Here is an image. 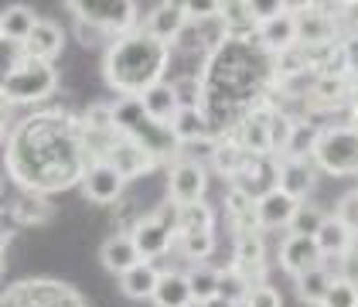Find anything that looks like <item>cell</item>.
Instances as JSON below:
<instances>
[{
	"label": "cell",
	"instance_id": "4fadbf2b",
	"mask_svg": "<svg viewBox=\"0 0 358 307\" xmlns=\"http://www.w3.org/2000/svg\"><path fill=\"white\" fill-rule=\"evenodd\" d=\"M301 208V201H294L290 195H283L280 188L263 192L256 198V225L259 229H283L294 222V212Z\"/></svg>",
	"mask_w": 358,
	"mask_h": 307
},
{
	"label": "cell",
	"instance_id": "ac0fdd59",
	"mask_svg": "<svg viewBox=\"0 0 358 307\" xmlns=\"http://www.w3.org/2000/svg\"><path fill=\"white\" fill-rule=\"evenodd\" d=\"M140 106H143V113H147L154 123H161V127H171L174 116L181 113L178 92H174L171 83H157L154 89H147V92L140 96Z\"/></svg>",
	"mask_w": 358,
	"mask_h": 307
},
{
	"label": "cell",
	"instance_id": "2e32d148",
	"mask_svg": "<svg viewBox=\"0 0 358 307\" xmlns=\"http://www.w3.org/2000/svg\"><path fill=\"white\" fill-rule=\"evenodd\" d=\"M276 188L294 201H301L314 188V161L310 157H280V178Z\"/></svg>",
	"mask_w": 358,
	"mask_h": 307
},
{
	"label": "cell",
	"instance_id": "681fc988",
	"mask_svg": "<svg viewBox=\"0 0 358 307\" xmlns=\"http://www.w3.org/2000/svg\"><path fill=\"white\" fill-rule=\"evenodd\" d=\"M7 79H10V76H7V72H0V99H3V89H7Z\"/></svg>",
	"mask_w": 358,
	"mask_h": 307
},
{
	"label": "cell",
	"instance_id": "ffe728a7",
	"mask_svg": "<svg viewBox=\"0 0 358 307\" xmlns=\"http://www.w3.org/2000/svg\"><path fill=\"white\" fill-rule=\"evenodd\" d=\"M154 307H194L188 273H174V270L161 273V283L154 290Z\"/></svg>",
	"mask_w": 358,
	"mask_h": 307
},
{
	"label": "cell",
	"instance_id": "f6af8a7d",
	"mask_svg": "<svg viewBox=\"0 0 358 307\" xmlns=\"http://www.w3.org/2000/svg\"><path fill=\"white\" fill-rule=\"evenodd\" d=\"M345 14H348V24H352V34H358V3H345Z\"/></svg>",
	"mask_w": 358,
	"mask_h": 307
},
{
	"label": "cell",
	"instance_id": "cb8c5ba5",
	"mask_svg": "<svg viewBox=\"0 0 358 307\" xmlns=\"http://www.w3.org/2000/svg\"><path fill=\"white\" fill-rule=\"evenodd\" d=\"M167 130L174 134L178 143H198V140H208L212 123H208V116H205L201 110H181Z\"/></svg>",
	"mask_w": 358,
	"mask_h": 307
},
{
	"label": "cell",
	"instance_id": "f546056e",
	"mask_svg": "<svg viewBox=\"0 0 358 307\" xmlns=\"http://www.w3.org/2000/svg\"><path fill=\"white\" fill-rule=\"evenodd\" d=\"M181 232H212V208L205 201L178 208V236Z\"/></svg>",
	"mask_w": 358,
	"mask_h": 307
},
{
	"label": "cell",
	"instance_id": "603a6c76",
	"mask_svg": "<svg viewBox=\"0 0 358 307\" xmlns=\"http://www.w3.org/2000/svg\"><path fill=\"white\" fill-rule=\"evenodd\" d=\"M38 24V14L24 7V3H14V7H7L3 14H0V38H7V41H28V34L34 31Z\"/></svg>",
	"mask_w": 358,
	"mask_h": 307
},
{
	"label": "cell",
	"instance_id": "ba28073f",
	"mask_svg": "<svg viewBox=\"0 0 358 307\" xmlns=\"http://www.w3.org/2000/svg\"><path fill=\"white\" fill-rule=\"evenodd\" d=\"M205 185H208V174H205V168L198 161H178L171 168V174H167V195H171V201L178 208L201 201Z\"/></svg>",
	"mask_w": 358,
	"mask_h": 307
},
{
	"label": "cell",
	"instance_id": "f907efd6",
	"mask_svg": "<svg viewBox=\"0 0 358 307\" xmlns=\"http://www.w3.org/2000/svg\"><path fill=\"white\" fill-rule=\"evenodd\" d=\"M352 130H355V134H358V116H355V120H352Z\"/></svg>",
	"mask_w": 358,
	"mask_h": 307
},
{
	"label": "cell",
	"instance_id": "d6986e66",
	"mask_svg": "<svg viewBox=\"0 0 358 307\" xmlns=\"http://www.w3.org/2000/svg\"><path fill=\"white\" fill-rule=\"evenodd\" d=\"M99 259H103V266H106L110 273H116V277H123L127 270H134L137 263H143L137 246H134V239H130V232H127V236H110V239L103 243V250H99Z\"/></svg>",
	"mask_w": 358,
	"mask_h": 307
},
{
	"label": "cell",
	"instance_id": "74e56055",
	"mask_svg": "<svg viewBox=\"0 0 358 307\" xmlns=\"http://www.w3.org/2000/svg\"><path fill=\"white\" fill-rule=\"evenodd\" d=\"M76 38H79V45H85V48H99V45L110 41L106 31L96 28L92 21H83V17H76ZM106 48H110V45H106Z\"/></svg>",
	"mask_w": 358,
	"mask_h": 307
},
{
	"label": "cell",
	"instance_id": "7bdbcfd3",
	"mask_svg": "<svg viewBox=\"0 0 358 307\" xmlns=\"http://www.w3.org/2000/svg\"><path fill=\"white\" fill-rule=\"evenodd\" d=\"M341 52H345V72H348V79L358 83V34H352V38L341 45Z\"/></svg>",
	"mask_w": 358,
	"mask_h": 307
},
{
	"label": "cell",
	"instance_id": "d4e9b609",
	"mask_svg": "<svg viewBox=\"0 0 358 307\" xmlns=\"http://www.w3.org/2000/svg\"><path fill=\"white\" fill-rule=\"evenodd\" d=\"M10 215H14L17 225H41L52 219V201L45 195H38V192H24L21 198H14Z\"/></svg>",
	"mask_w": 358,
	"mask_h": 307
},
{
	"label": "cell",
	"instance_id": "9a60e30c",
	"mask_svg": "<svg viewBox=\"0 0 358 307\" xmlns=\"http://www.w3.org/2000/svg\"><path fill=\"white\" fill-rule=\"evenodd\" d=\"M297 45L301 48H324V45H334V21L324 17L317 7H303L297 10Z\"/></svg>",
	"mask_w": 358,
	"mask_h": 307
},
{
	"label": "cell",
	"instance_id": "ab89813d",
	"mask_svg": "<svg viewBox=\"0 0 358 307\" xmlns=\"http://www.w3.org/2000/svg\"><path fill=\"white\" fill-rule=\"evenodd\" d=\"M246 307H283V297H280V290H273L270 283H256V287L249 290Z\"/></svg>",
	"mask_w": 358,
	"mask_h": 307
},
{
	"label": "cell",
	"instance_id": "1f68e13d",
	"mask_svg": "<svg viewBox=\"0 0 358 307\" xmlns=\"http://www.w3.org/2000/svg\"><path fill=\"white\" fill-rule=\"evenodd\" d=\"M174 92H178L181 110H201L205 106V79H198V76H185L181 83H174Z\"/></svg>",
	"mask_w": 358,
	"mask_h": 307
},
{
	"label": "cell",
	"instance_id": "d590c367",
	"mask_svg": "<svg viewBox=\"0 0 358 307\" xmlns=\"http://www.w3.org/2000/svg\"><path fill=\"white\" fill-rule=\"evenodd\" d=\"M334 219L345 225L352 236H358V192H348V195L338 198V208H334Z\"/></svg>",
	"mask_w": 358,
	"mask_h": 307
},
{
	"label": "cell",
	"instance_id": "c3c4849f",
	"mask_svg": "<svg viewBox=\"0 0 358 307\" xmlns=\"http://www.w3.org/2000/svg\"><path fill=\"white\" fill-rule=\"evenodd\" d=\"M7 243H10V232H7V229H3V225H0V252L7 250Z\"/></svg>",
	"mask_w": 358,
	"mask_h": 307
},
{
	"label": "cell",
	"instance_id": "7dc6e473",
	"mask_svg": "<svg viewBox=\"0 0 358 307\" xmlns=\"http://www.w3.org/2000/svg\"><path fill=\"white\" fill-rule=\"evenodd\" d=\"M198 307H239V304H229V301H222V297H212L208 304H198Z\"/></svg>",
	"mask_w": 358,
	"mask_h": 307
},
{
	"label": "cell",
	"instance_id": "bcb514c9",
	"mask_svg": "<svg viewBox=\"0 0 358 307\" xmlns=\"http://www.w3.org/2000/svg\"><path fill=\"white\" fill-rule=\"evenodd\" d=\"M348 103H352V110L358 116V83H352V92H348Z\"/></svg>",
	"mask_w": 358,
	"mask_h": 307
},
{
	"label": "cell",
	"instance_id": "836d02e7",
	"mask_svg": "<svg viewBox=\"0 0 358 307\" xmlns=\"http://www.w3.org/2000/svg\"><path fill=\"white\" fill-rule=\"evenodd\" d=\"M178 243H181V252H185L188 259H208V252L215 250L212 232H181Z\"/></svg>",
	"mask_w": 358,
	"mask_h": 307
},
{
	"label": "cell",
	"instance_id": "7a4b0ae2",
	"mask_svg": "<svg viewBox=\"0 0 358 307\" xmlns=\"http://www.w3.org/2000/svg\"><path fill=\"white\" fill-rule=\"evenodd\" d=\"M167 45L150 38L147 31H130L113 38L103 55V79L123 99H140L147 89L164 83Z\"/></svg>",
	"mask_w": 358,
	"mask_h": 307
},
{
	"label": "cell",
	"instance_id": "5bb4252c",
	"mask_svg": "<svg viewBox=\"0 0 358 307\" xmlns=\"http://www.w3.org/2000/svg\"><path fill=\"white\" fill-rule=\"evenodd\" d=\"M62 45H65V31H62V24L38 17L34 31H31L28 41H24V55H28L31 62H48V65H52L58 58V52H62Z\"/></svg>",
	"mask_w": 358,
	"mask_h": 307
},
{
	"label": "cell",
	"instance_id": "7402d4cb",
	"mask_svg": "<svg viewBox=\"0 0 358 307\" xmlns=\"http://www.w3.org/2000/svg\"><path fill=\"white\" fill-rule=\"evenodd\" d=\"M263 239L256 236V232H246V236H239V243H236V273L239 277H246L252 283V277H263ZM256 287V283H252Z\"/></svg>",
	"mask_w": 358,
	"mask_h": 307
},
{
	"label": "cell",
	"instance_id": "60d3db41",
	"mask_svg": "<svg viewBox=\"0 0 358 307\" xmlns=\"http://www.w3.org/2000/svg\"><path fill=\"white\" fill-rule=\"evenodd\" d=\"M178 48H185V52H198V48H208L205 45V34H201V24L198 21H188L181 34H178Z\"/></svg>",
	"mask_w": 358,
	"mask_h": 307
},
{
	"label": "cell",
	"instance_id": "277c9868",
	"mask_svg": "<svg viewBox=\"0 0 358 307\" xmlns=\"http://www.w3.org/2000/svg\"><path fill=\"white\" fill-rule=\"evenodd\" d=\"M58 89V72L55 65L48 62H31L24 58V65L7 79V89H3V99L10 106H24V103H41L48 99Z\"/></svg>",
	"mask_w": 358,
	"mask_h": 307
},
{
	"label": "cell",
	"instance_id": "d6a6232c",
	"mask_svg": "<svg viewBox=\"0 0 358 307\" xmlns=\"http://www.w3.org/2000/svg\"><path fill=\"white\" fill-rule=\"evenodd\" d=\"M321 307H358V283L345 277H334V283H331L328 297H324Z\"/></svg>",
	"mask_w": 358,
	"mask_h": 307
},
{
	"label": "cell",
	"instance_id": "5b68a950",
	"mask_svg": "<svg viewBox=\"0 0 358 307\" xmlns=\"http://www.w3.org/2000/svg\"><path fill=\"white\" fill-rule=\"evenodd\" d=\"M69 7L76 10V17L92 21L96 28H103L110 38L130 34L134 24H137V3H130V0H76Z\"/></svg>",
	"mask_w": 358,
	"mask_h": 307
},
{
	"label": "cell",
	"instance_id": "f1b7e54d",
	"mask_svg": "<svg viewBox=\"0 0 358 307\" xmlns=\"http://www.w3.org/2000/svg\"><path fill=\"white\" fill-rule=\"evenodd\" d=\"M219 280H222V270H212V266H194L192 273H188V287H192L194 307L208 304L212 297H219Z\"/></svg>",
	"mask_w": 358,
	"mask_h": 307
},
{
	"label": "cell",
	"instance_id": "83f0119b",
	"mask_svg": "<svg viewBox=\"0 0 358 307\" xmlns=\"http://www.w3.org/2000/svg\"><path fill=\"white\" fill-rule=\"evenodd\" d=\"M249 157L246 150L236 143V140H229V143H219L215 147V154H212V164H215V171H222V174H229V178H239L243 171L249 168Z\"/></svg>",
	"mask_w": 358,
	"mask_h": 307
},
{
	"label": "cell",
	"instance_id": "4316f807",
	"mask_svg": "<svg viewBox=\"0 0 358 307\" xmlns=\"http://www.w3.org/2000/svg\"><path fill=\"white\" fill-rule=\"evenodd\" d=\"M314 239H317V250L324 252V256H345L355 236H352L345 225L338 222L334 215H328V219H324V225L317 229V236H314Z\"/></svg>",
	"mask_w": 358,
	"mask_h": 307
},
{
	"label": "cell",
	"instance_id": "9c48e42d",
	"mask_svg": "<svg viewBox=\"0 0 358 307\" xmlns=\"http://www.w3.org/2000/svg\"><path fill=\"white\" fill-rule=\"evenodd\" d=\"M270 120H273V110H263V106H252V110L239 120V140H236V143L246 150L249 157H270V154H273Z\"/></svg>",
	"mask_w": 358,
	"mask_h": 307
},
{
	"label": "cell",
	"instance_id": "b9f144b4",
	"mask_svg": "<svg viewBox=\"0 0 358 307\" xmlns=\"http://www.w3.org/2000/svg\"><path fill=\"white\" fill-rule=\"evenodd\" d=\"M185 14H188V21H212V17H219V3L215 0H188L185 3Z\"/></svg>",
	"mask_w": 358,
	"mask_h": 307
},
{
	"label": "cell",
	"instance_id": "f5cc1de1",
	"mask_svg": "<svg viewBox=\"0 0 358 307\" xmlns=\"http://www.w3.org/2000/svg\"><path fill=\"white\" fill-rule=\"evenodd\" d=\"M0 134H3V127H0Z\"/></svg>",
	"mask_w": 358,
	"mask_h": 307
},
{
	"label": "cell",
	"instance_id": "3957f363",
	"mask_svg": "<svg viewBox=\"0 0 358 307\" xmlns=\"http://www.w3.org/2000/svg\"><path fill=\"white\" fill-rule=\"evenodd\" d=\"M310 161L328 174H358V134L352 127H328L317 134Z\"/></svg>",
	"mask_w": 358,
	"mask_h": 307
},
{
	"label": "cell",
	"instance_id": "e0dca14e",
	"mask_svg": "<svg viewBox=\"0 0 358 307\" xmlns=\"http://www.w3.org/2000/svg\"><path fill=\"white\" fill-rule=\"evenodd\" d=\"M188 24V14H185V3H174V0H167V3H157L154 7V14H150V21H147V34L150 38H157V41H178V34L181 28Z\"/></svg>",
	"mask_w": 358,
	"mask_h": 307
},
{
	"label": "cell",
	"instance_id": "30bf717a",
	"mask_svg": "<svg viewBox=\"0 0 358 307\" xmlns=\"http://www.w3.org/2000/svg\"><path fill=\"white\" fill-rule=\"evenodd\" d=\"M321 259H324V252L317 250V239L314 236H287L280 243V266L287 273H294V277L321 266Z\"/></svg>",
	"mask_w": 358,
	"mask_h": 307
},
{
	"label": "cell",
	"instance_id": "7c38bea8",
	"mask_svg": "<svg viewBox=\"0 0 358 307\" xmlns=\"http://www.w3.org/2000/svg\"><path fill=\"white\" fill-rule=\"evenodd\" d=\"M256 45H263V52H270V55H283V52L297 48V14H294V7L287 14H280L276 21L259 24Z\"/></svg>",
	"mask_w": 358,
	"mask_h": 307
},
{
	"label": "cell",
	"instance_id": "484cf974",
	"mask_svg": "<svg viewBox=\"0 0 358 307\" xmlns=\"http://www.w3.org/2000/svg\"><path fill=\"white\" fill-rule=\"evenodd\" d=\"M331 283H334V277H331L328 270H324V266H314V270H307V273L297 277V297H301L303 304L321 307L324 297H328Z\"/></svg>",
	"mask_w": 358,
	"mask_h": 307
},
{
	"label": "cell",
	"instance_id": "816d5d0a",
	"mask_svg": "<svg viewBox=\"0 0 358 307\" xmlns=\"http://www.w3.org/2000/svg\"><path fill=\"white\" fill-rule=\"evenodd\" d=\"M0 273H3V252H0Z\"/></svg>",
	"mask_w": 358,
	"mask_h": 307
},
{
	"label": "cell",
	"instance_id": "8992f818",
	"mask_svg": "<svg viewBox=\"0 0 358 307\" xmlns=\"http://www.w3.org/2000/svg\"><path fill=\"white\" fill-rule=\"evenodd\" d=\"M79 185H83V195L89 198V201H96V205H113L116 198L123 195L127 178L113 168L110 161L96 157V161H89V168H85Z\"/></svg>",
	"mask_w": 358,
	"mask_h": 307
},
{
	"label": "cell",
	"instance_id": "ee69618b",
	"mask_svg": "<svg viewBox=\"0 0 358 307\" xmlns=\"http://www.w3.org/2000/svg\"><path fill=\"white\" fill-rule=\"evenodd\" d=\"M345 259H348V266H345V280H355L358 283V236L352 239V246L345 252Z\"/></svg>",
	"mask_w": 358,
	"mask_h": 307
},
{
	"label": "cell",
	"instance_id": "52a82bcc",
	"mask_svg": "<svg viewBox=\"0 0 358 307\" xmlns=\"http://www.w3.org/2000/svg\"><path fill=\"white\" fill-rule=\"evenodd\" d=\"M103 154H106L103 161H110L113 168L120 171L127 181H130V178H140V174H147V171L154 168V161H157L143 143H137V140H130V137H120V134L106 143Z\"/></svg>",
	"mask_w": 358,
	"mask_h": 307
},
{
	"label": "cell",
	"instance_id": "4dcf8cb0",
	"mask_svg": "<svg viewBox=\"0 0 358 307\" xmlns=\"http://www.w3.org/2000/svg\"><path fill=\"white\" fill-rule=\"evenodd\" d=\"M249 290H252V283H249L246 277H239L236 270H222V280H219L222 301H229V304H246Z\"/></svg>",
	"mask_w": 358,
	"mask_h": 307
},
{
	"label": "cell",
	"instance_id": "44dd1931",
	"mask_svg": "<svg viewBox=\"0 0 358 307\" xmlns=\"http://www.w3.org/2000/svg\"><path fill=\"white\" fill-rule=\"evenodd\" d=\"M157 283H161V270L154 266V263H137L134 270H127L123 277H120V290L127 294V297H134V301H154V290H157Z\"/></svg>",
	"mask_w": 358,
	"mask_h": 307
},
{
	"label": "cell",
	"instance_id": "8d00e7d4",
	"mask_svg": "<svg viewBox=\"0 0 358 307\" xmlns=\"http://www.w3.org/2000/svg\"><path fill=\"white\" fill-rule=\"evenodd\" d=\"M24 45L21 41H7V38H0V72H7V76H14L21 65H24Z\"/></svg>",
	"mask_w": 358,
	"mask_h": 307
},
{
	"label": "cell",
	"instance_id": "e575fe53",
	"mask_svg": "<svg viewBox=\"0 0 358 307\" xmlns=\"http://www.w3.org/2000/svg\"><path fill=\"white\" fill-rule=\"evenodd\" d=\"M328 215H321L317 208H310V205H301L297 212H294V222H290V236H317V229L324 225Z\"/></svg>",
	"mask_w": 358,
	"mask_h": 307
},
{
	"label": "cell",
	"instance_id": "f35d334b",
	"mask_svg": "<svg viewBox=\"0 0 358 307\" xmlns=\"http://www.w3.org/2000/svg\"><path fill=\"white\" fill-rule=\"evenodd\" d=\"M290 3L283 0H252V21L256 24H266V21H276L280 14H287Z\"/></svg>",
	"mask_w": 358,
	"mask_h": 307
},
{
	"label": "cell",
	"instance_id": "8fae6325",
	"mask_svg": "<svg viewBox=\"0 0 358 307\" xmlns=\"http://www.w3.org/2000/svg\"><path fill=\"white\" fill-rule=\"evenodd\" d=\"M130 239H134V246H137L140 259L147 263V259H157V256H164V252L171 250L174 232H171L167 225L157 222V215H147V219H140V222L130 229Z\"/></svg>",
	"mask_w": 358,
	"mask_h": 307
},
{
	"label": "cell",
	"instance_id": "6da1fadb",
	"mask_svg": "<svg viewBox=\"0 0 358 307\" xmlns=\"http://www.w3.org/2000/svg\"><path fill=\"white\" fill-rule=\"evenodd\" d=\"M85 154L79 120H69L58 110L38 113L14 127L7 143V171L24 192L52 195L83 181L89 168Z\"/></svg>",
	"mask_w": 358,
	"mask_h": 307
}]
</instances>
